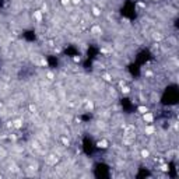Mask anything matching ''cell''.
Masks as SVG:
<instances>
[{
    "label": "cell",
    "instance_id": "obj_1",
    "mask_svg": "<svg viewBox=\"0 0 179 179\" xmlns=\"http://www.w3.org/2000/svg\"><path fill=\"white\" fill-rule=\"evenodd\" d=\"M143 120L145 123H152L154 122V115L151 112H145V113H143Z\"/></svg>",
    "mask_w": 179,
    "mask_h": 179
},
{
    "label": "cell",
    "instance_id": "obj_2",
    "mask_svg": "<svg viewBox=\"0 0 179 179\" xmlns=\"http://www.w3.org/2000/svg\"><path fill=\"white\" fill-rule=\"evenodd\" d=\"M144 133L147 134V136H151V134H154L155 133V127H154V126H145L144 127Z\"/></svg>",
    "mask_w": 179,
    "mask_h": 179
},
{
    "label": "cell",
    "instance_id": "obj_3",
    "mask_svg": "<svg viewBox=\"0 0 179 179\" xmlns=\"http://www.w3.org/2000/svg\"><path fill=\"white\" fill-rule=\"evenodd\" d=\"M137 112L143 115V113H145V112H148V108H147L145 105H140L139 108H137Z\"/></svg>",
    "mask_w": 179,
    "mask_h": 179
},
{
    "label": "cell",
    "instance_id": "obj_4",
    "mask_svg": "<svg viewBox=\"0 0 179 179\" xmlns=\"http://www.w3.org/2000/svg\"><path fill=\"white\" fill-rule=\"evenodd\" d=\"M34 17L36 18V21H42V13L41 11H34Z\"/></svg>",
    "mask_w": 179,
    "mask_h": 179
},
{
    "label": "cell",
    "instance_id": "obj_5",
    "mask_svg": "<svg viewBox=\"0 0 179 179\" xmlns=\"http://www.w3.org/2000/svg\"><path fill=\"white\" fill-rule=\"evenodd\" d=\"M98 147H101V148H106V147H108V141H106V140H101V141H98Z\"/></svg>",
    "mask_w": 179,
    "mask_h": 179
},
{
    "label": "cell",
    "instance_id": "obj_6",
    "mask_svg": "<svg viewBox=\"0 0 179 179\" xmlns=\"http://www.w3.org/2000/svg\"><path fill=\"white\" fill-rule=\"evenodd\" d=\"M122 92L123 94H129V92H130V88H129V87H122Z\"/></svg>",
    "mask_w": 179,
    "mask_h": 179
},
{
    "label": "cell",
    "instance_id": "obj_7",
    "mask_svg": "<svg viewBox=\"0 0 179 179\" xmlns=\"http://www.w3.org/2000/svg\"><path fill=\"white\" fill-rule=\"evenodd\" d=\"M141 155L144 157V158H147V157L150 155V152H148L147 150H143V151H141Z\"/></svg>",
    "mask_w": 179,
    "mask_h": 179
},
{
    "label": "cell",
    "instance_id": "obj_8",
    "mask_svg": "<svg viewBox=\"0 0 179 179\" xmlns=\"http://www.w3.org/2000/svg\"><path fill=\"white\" fill-rule=\"evenodd\" d=\"M70 3V0H62V4H69Z\"/></svg>",
    "mask_w": 179,
    "mask_h": 179
},
{
    "label": "cell",
    "instance_id": "obj_9",
    "mask_svg": "<svg viewBox=\"0 0 179 179\" xmlns=\"http://www.w3.org/2000/svg\"><path fill=\"white\" fill-rule=\"evenodd\" d=\"M70 1H72V3H74V4H78V3H80V0H70Z\"/></svg>",
    "mask_w": 179,
    "mask_h": 179
}]
</instances>
